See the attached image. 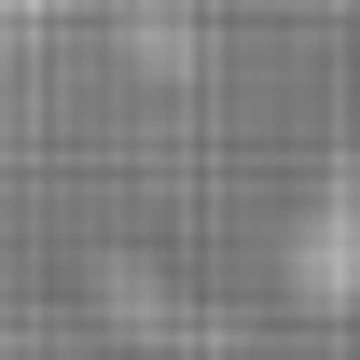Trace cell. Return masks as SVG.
I'll list each match as a JSON object with an SVG mask.
<instances>
[{"instance_id": "cell-1", "label": "cell", "mask_w": 360, "mask_h": 360, "mask_svg": "<svg viewBox=\"0 0 360 360\" xmlns=\"http://www.w3.org/2000/svg\"><path fill=\"white\" fill-rule=\"evenodd\" d=\"M291 264H305V291L319 305H360V139L319 167V194H305V236H291Z\"/></svg>"}]
</instances>
